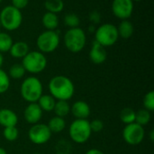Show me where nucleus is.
Masks as SVG:
<instances>
[{"label":"nucleus","instance_id":"nucleus-1","mask_svg":"<svg viewBox=\"0 0 154 154\" xmlns=\"http://www.w3.org/2000/svg\"><path fill=\"white\" fill-rule=\"evenodd\" d=\"M49 91L54 99L58 101H69L74 95L75 86L69 77L56 75L49 82Z\"/></svg>","mask_w":154,"mask_h":154},{"label":"nucleus","instance_id":"nucleus-2","mask_svg":"<svg viewBox=\"0 0 154 154\" xmlns=\"http://www.w3.org/2000/svg\"><path fill=\"white\" fill-rule=\"evenodd\" d=\"M43 86L42 82L35 76H30L24 79L21 84V96L29 103H37L42 95Z\"/></svg>","mask_w":154,"mask_h":154},{"label":"nucleus","instance_id":"nucleus-3","mask_svg":"<svg viewBox=\"0 0 154 154\" xmlns=\"http://www.w3.org/2000/svg\"><path fill=\"white\" fill-rule=\"evenodd\" d=\"M87 36L85 32L79 28H69L64 34V44L71 53H79L86 45Z\"/></svg>","mask_w":154,"mask_h":154},{"label":"nucleus","instance_id":"nucleus-4","mask_svg":"<svg viewBox=\"0 0 154 154\" xmlns=\"http://www.w3.org/2000/svg\"><path fill=\"white\" fill-rule=\"evenodd\" d=\"M23 22V15L21 11L13 5L4 7L0 13V24L5 29L8 31H14L18 29Z\"/></svg>","mask_w":154,"mask_h":154},{"label":"nucleus","instance_id":"nucleus-5","mask_svg":"<svg viewBox=\"0 0 154 154\" xmlns=\"http://www.w3.org/2000/svg\"><path fill=\"white\" fill-rule=\"evenodd\" d=\"M22 65L25 72L36 74L44 71L47 66V59L44 54L39 51H32L23 58Z\"/></svg>","mask_w":154,"mask_h":154},{"label":"nucleus","instance_id":"nucleus-6","mask_svg":"<svg viewBox=\"0 0 154 154\" xmlns=\"http://www.w3.org/2000/svg\"><path fill=\"white\" fill-rule=\"evenodd\" d=\"M69 133L70 139L76 143H85L92 134L89 122L88 120L76 119L69 126Z\"/></svg>","mask_w":154,"mask_h":154},{"label":"nucleus","instance_id":"nucleus-7","mask_svg":"<svg viewBox=\"0 0 154 154\" xmlns=\"http://www.w3.org/2000/svg\"><path fill=\"white\" fill-rule=\"evenodd\" d=\"M118 37L119 34L117 27L112 24H104L95 32V41L104 47L114 45L117 42Z\"/></svg>","mask_w":154,"mask_h":154},{"label":"nucleus","instance_id":"nucleus-8","mask_svg":"<svg viewBox=\"0 0 154 154\" xmlns=\"http://www.w3.org/2000/svg\"><path fill=\"white\" fill-rule=\"evenodd\" d=\"M37 47L42 54H50L54 52L60 44V35L55 30H47L42 32L37 38Z\"/></svg>","mask_w":154,"mask_h":154},{"label":"nucleus","instance_id":"nucleus-9","mask_svg":"<svg viewBox=\"0 0 154 154\" xmlns=\"http://www.w3.org/2000/svg\"><path fill=\"white\" fill-rule=\"evenodd\" d=\"M144 136V128L136 123L125 125L123 130V138L125 142L133 146L140 144L143 141Z\"/></svg>","mask_w":154,"mask_h":154},{"label":"nucleus","instance_id":"nucleus-10","mask_svg":"<svg viewBox=\"0 0 154 154\" xmlns=\"http://www.w3.org/2000/svg\"><path fill=\"white\" fill-rule=\"evenodd\" d=\"M29 140L34 144H44L48 143L51 137V132L44 123L33 124L28 132Z\"/></svg>","mask_w":154,"mask_h":154},{"label":"nucleus","instance_id":"nucleus-11","mask_svg":"<svg viewBox=\"0 0 154 154\" xmlns=\"http://www.w3.org/2000/svg\"><path fill=\"white\" fill-rule=\"evenodd\" d=\"M112 11L117 18L127 20L133 14L134 2L132 0H114Z\"/></svg>","mask_w":154,"mask_h":154},{"label":"nucleus","instance_id":"nucleus-12","mask_svg":"<svg viewBox=\"0 0 154 154\" xmlns=\"http://www.w3.org/2000/svg\"><path fill=\"white\" fill-rule=\"evenodd\" d=\"M23 116L28 123L36 124L42 117V110L37 103H29L23 112Z\"/></svg>","mask_w":154,"mask_h":154},{"label":"nucleus","instance_id":"nucleus-13","mask_svg":"<svg viewBox=\"0 0 154 154\" xmlns=\"http://www.w3.org/2000/svg\"><path fill=\"white\" fill-rule=\"evenodd\" d=\"M106 57L107 54L106 48L100 44H98L97 41H94L92 44L91 50L89 52V58L91 62L96 64H101L106 60Z\"/></svg>","mask_w":154,"mask_h":154},{"label":"nucleus","instance_id":"nucleus-14","mask_svg":"<svg viewBox=\"0 0 154 154\" xmlns=\"http://www.w3.org/2000/svg\"><path fill=\"white\" fill-rule=\"evenodd\" d=\"M70 112L76 119L87 120L90 115V107L84 101H77L70 107Z\"/></svg>","mask_w":154,"mask_h":154},{"label":"nucleus","instance_id":"nucleus-15","mask_svg":"<svg viewBox=\"0 0 154 154\" xmlns=\"http://www.w3.org/2000/svg\"><path fill=\"white\" fill-rule=\"evenodd\" d=\"M18 122V117L16 113L7 108H4L0 110V125L6 128L16 126Z\"/></svg>","mask_w":154,"mask_h":154},{"label":"nucleus","instance_id":"nucleus-16","mask_svg":"<svg viewBox=\"0 0 154 154\" xmlns=\"http://www.w3.org/2000/svg\"><path fill=\"white\" fill-rule=\"evenodd\" d=\"M9 52L13 57L17 59H23L30 51H29V46L25 42L19 41L13 44Z\"/></svg>","mask_w":154,"mask_h":154},{"label":"nucleus","instance_id":"nucleus-17","mask_svg":"<svg viewBox=\"0 0 154 154\" xmlns=\"http://www.w3.org/2000/svg\"><path fill=\"white\" fill-rule=\"evenodd\" d=\"M42 25L47 30H56V28L59 25V17L56 14L46 12L42 16Z\"/></svg>","mask_w":154,"mask_h":154},{"label":"nucleus","instance_id":"nucleus-18","mask_svg":"<svg viewBox=\"0 0 154 154\" xmlns=\"http://www.w3.org/2000/svg\"><path fill=\"white\" fill-rule=\"evenodd\" d=\"M37 103L39 104L40 108L42 112H52L56 103L55 99L51 94H42L40 99L38 100Z\"/></svg>","mask_w":154,"mask_h":154},{"label":"nucleus","instance_id":"nucleus-19","mask_svg":"<svg viewBox=\"0 0 154 154\" xmlns=\"http://www.w3.org/2000/svg\"><path fill=\"white\" fill-rule=\"evenodd\" d=\"M134 25L128 20H122L117 28L119 36H121L124 39L130 38L134 34Z\"/></svg>","mask_w":154,"mask_h":154},{"label":"nucleus","instance_id":"nucleus-20","mask_svg":"<svg viewBox=\"0 0 154 154\" xmlns=\"http://www.w3.org/2000/svg\"><path fill=\"white\" fill-rule=\"evenodd\" d=\"M47 126L49 127L51 133H59L66 128V122L64 118L55 116L50 120Z\"/></svg>","mask_w":154,"mask_h":154},{"label":"nucleus","instance_id":"nucleus-21","mask_svg":"<svg viewBox=\"0 0 154 154\" xmlns=\"http://www.w3.org/2000/svg\"><path fill=\"white\" fill-rule=\"evenodd\" d=\"M56 116L64 118L70 113V105L68 101H57L53 109Z\"/></svg>","mask_w":154,"mask_h":154},{"label":"nucleus","instance_id":"nucleus-22","mask_svg":"<svg viewBox=\"0 0 154 154\" xmlns=\"http://www.w3.org/2000/svg\"><path fill=\"white\" fill-rule=\"evenodd\" d=\"M44 6L48 12L57 15V13H60L63 10L64 3L62 0H46Z\"/></svg>","mask_w":154,"mask_h":154},{"label":"nucleus","instance_id":"nucleus-23","mask_svg":"<svg viewBox=\"0 0 154 154\" xmlns=\"http://www.w3.org/2000/svg\"><path fill=\"white\" fill-rule=\"evenodd\" d=\"M151 117V113L145 109H141L138 112H135V123L143 127L150 123Z\"/></svg>","mask_w":154,"mask_h":154},{"label":"nucleus","instance_id":"nucleus-24","mask_svg":"<svg viewBox=\"0 0 154 154\" xmlns=\"http://www.w3.org/2000/svg\"><path fill=\"white\" fill-rule=\"evenodd\" d=\"M13 44V39L8 34L0 32V53L9 52Z\"/></svg>","mask_w":154,"mask_h":154},{"label":"nucleus","instance_id":"nucleus-25","mask_svg":"<svg viewBox=\"0 0 154 154\" xmlns=\"http://www.w3.org/2000/svg\"><path fill=\"white\" fill-rule=\"evenodd\" d=\"M120 119L126 125L135 123V112L132 108H125L120 113Z\"/></svg>","mask_w":154,"mask_h":154},{"label":"nucleus","instance_id":"nucleus-26","mask_svg":"<svg viewBox=\"0 0 154 154\" xmlns=\"http://www.w3.org/2000/svg\"><path fill=\"white\" fill-rule=\"evenodd\" d=\"M25 74V70L22 64H13L8 71V76L13 79H21L23 77Z\"/></svg>","mask_w":154,"mask_h":154},{"label":"nucleus","instance_id":"nucleus-27","mask_svg":"<svg viewBox=\"0 0 154 154\" xmlns=\"http://www.w3.org/2000/svg\"><path fill=\"white\" fill-rule=\"evenodd\" d=\"M3 134H4V137L6 141L14 142L19 136V132H18V129L16 128V126H12V127L5 128Z\"/></svg>","mask_w":154,"mask_h":154},{"label":"nucleus","instance_id":"nucleus-28","mask_svg":"<svg viewBox=\"0 0 154 154\" xmlns=\"http://www.w3.org/2000/svg\"><path fill=\"white\" fill-rule=\"evenodd\" d=\"M64 24L65 25L69 26V28H76L79 27L80 24L79 17L75 14H68L64 17Z\"/></svg>","mask_w":154,"mask_h":154},{"label":"nucleus","instance_id":"nucleus-29","mask_svg":"<svg viewBox=\"0 0 154 154\" xmlns=\"http://www.w3.org/2000/svg\"><path fill=\"white\" fill-rule=\"evenodd\" d=\"M10 87V78L8 74L0 68V93H5Z\"/></svg>","mask_w":154,"mask_h":154},{"label":"nucleus","instance_id":"nucleus-30","mask_svg":"<svg viewBox=\"0 0 154 154\" xmlns=\"http://www.w3.org/2000/svg\"><path fill=\"white\" fill-rule=\"evenodd\" d=\"M143 106L144 109L151 112L154 111V92L153 91H150L149 93H147L143 98Z\"/></svg>","mask_w":154,"mask_h":154},{"label":"nucleus","instance_id":"nucleus-31","mask_svg":"<svg viewBox=\"0 0 154 154\" xmlns=\"http://www.w3.org/2000/svg\"><path fill=\"white\" fill-rule=\"evenodd\" d=\"M89 125L92 133H100L104 129V123L98 119H95L92 122H90Z\"/></svg>","mask_w":154,"mask_h":154},{"label":"nucleus","instance_id":"nucleus-32","mask_svg":"<svg viewBox=\"0 0 154 154\" xmlns=\"http://www.w3.org/2000/svg\"><path fill=\"white\" fill-rule=\"evenodd\" d=\"M29 0H12V5L19 10L27 6Z\"/></svg>","mask_w":154,"mask_h":154},{"label":"nucleus","instance_id":"nucleus-33","mask_svg":"<svg viewBox=\"0 0 154 154\" xmlns=\"http://www.w3.org/2000/svg\"><path fill=\"white\" fill-rule=\"evenodd\" d=\"M89 20L94 24H98L101 21V15L98 11H92L89 15Z\"/></svg>","mask_w":154,"mask_h":154},{"label":"nucleus","instance_id":"nucleus-34","mask_svg":"<svg viewBox=\"0 0 154 154\" xmlns=\"http://www.w3.org/2000/svg\"><path fill=\"white\" fill-rule=\"evenodd\" d=\"M86 154H105L103 152H101L100 150H97V149H90L88 150Z\"/></svg>","mask_w":154,"mask_h":154},{"label":"nucleus","instance_id":"nucleus-35","mask_svg":"<svg viewBox=\"0 0 154 154\" xmlns=\"http://www.w3.org/2000/svg\"><path fill=\"white\" fill-rule=\"evenodd\" d=\"M88 31H89V32H96V27H95V25H89V27H88Z\"/></svg>","mask_w":154,"mask_h":154},{"label":"nucleus","instance_id":"nucleus-36","mask_svg":"<svg viewBox=\"0 0 154 154\" xmlns=\"http://www.w3.org/2000/svg\"><path fill=\"white\" fill-rule=\"evenodd\" d=\"M3 64H4V56H3V54L0 53V68L3 65Z\"/></svg>","mask_w":154,"mask_h":154},{"label":"nucleus","instance_id":"nucleus-37","mask_svg":"<svg viewBox=\"0 0 154 154\" xmlns=\"http://www.w3.org/2000/svg\"><path fill=\"white\" fill-rule=\"evenodd\" d=\"M0 154H7V152H6V151L5 149L0 147Z\"/></svg>","mask_w":154,"mask_h":154},{"label":"nucleus","instance_id":"nucleus-38","mask_svg":"<svg viewBox=\"0 0 154 154\" xmlns=\"http://www.w3.org/2000/svg\"><path fill=\"white\" fill-rule=\"evenodd\" d=\"M153 133H154L153 131H151V137H150V139H151V141H152V142H153V139H154Z\"/></svg>","mask_w":154,"mask_h":154},{"label":"nucleus","instance_id":"nucleus-39","mask_svg":"<svg viewBox=\"0 0 154 154\" xmlns=\"http://www.w3.org/2000/svg\"><path fill=\"white\" fill-rule=\"evenodd\" d=\"M132 1H133V2H134V1H136V2H139V1H142V0H132Z\"/></svg>","mask_w":154,"mask_h":154},{"label":"nucleus","instance_id":"nucleus-40","mask_svg":"<svg viewBox=\"0 0 154 154\" xmlns=\"http://www.w3.org/2000/svg\"><path fill=\"white\" fill-rule=\"evenodd\" d=\"M1 2H2V0H0V4H1Z\"/></svg>","mask_w":154,"mask_h":154},{"label":"nucleus","instance_id":"nucleus-41","mask_svg":"<svg viewBox=\"0 0 154 154\" xmlns=\"http://www.w3.org/2000/svg\"><path fill=\"white\" fill-rule=\"evenodd\" d=\"M36 154H42V153H36Z\"/></svg>","mask_w":154,"mask_h":154},{"label":"nucleus","instance_id":"nucleus-42","mask_svg":"<svg viewBox=\"0 0 154 154\" xmlns=\"http://www.w3.org/2000/svg\"><path fill=\"white\" fill-rule=\"evenodd\" d=\"M0 26H1V24H0Z\"/></svg>","mask_w":154,"mask_h":154}]
</instances>
